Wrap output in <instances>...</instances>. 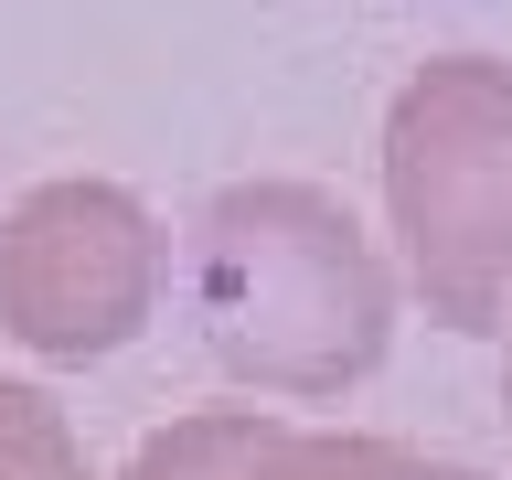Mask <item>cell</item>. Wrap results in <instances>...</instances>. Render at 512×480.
<instances>
[{
    "label": "cell",
    "mask_w": 512,
    "mask_h": 480,
    "mask_svg": "<svg viewBox=\"0 0 512 480\" xmlns=\"http://www.w3.org/2000/svg\"><path fill=\"white\" fill-rule=\"evenodd\" d=\"M406 310L395 256L320 182H224L192 214V331L256 406H331L384 363Z\"/></svg>",
    "instance_id": "obj_1"
},
{
    "label": "cell",
    "mask_w": 512,
    "mask_h": 480,
    "mask_svg": "<svg viewBox=\"0 0 512 480\" xmlns=\"http://www.w3.org/2000/svg\"><path fill=\"white\" fill-rule=\"evenodd\" d=\"M246 480H448V459H427L406 438H363V427H288V416H267Z\"/></svg>",
    "instance_id": "obj_4"
},
{
    "label": "cell",
    "mask_w": 512,
    "mask_h": 480,
    "mask_svg": "<svg viewBox=\"0 0 512 480\" xmlns=\"http://www.w3.org/2000/svg\"><path fill=\"white\" fill-rule=\"evenodd\" d=\"M171 235L128 182H32L0 214V342L32 363H107L160 320Z\"/></svg>",
    "instance_id": "obj_3"
},
{
    "label": "cell",
    "mask_w": 512,
    "mask_h": 480,
    "mask_svg": "<svg viewBox=\"0 0 512 480\" xmlns=\"http://www.w3.org/2000/svg\"><path fill=\"white\" fill-rule=\"evenodd\" d=\"M384 235L438 331L512 320V64L438 54L384 107Z\"/></svg>",
    "instance_id": "obj_2"
},
{
    "label": "cell",
    "mask_w": 512,
    "mask_h": 480,
    "mask_svg": "<svg viewBox=\"0 0 512 480\" xmlns=\"http://www.w3.org/2000/svg\"><path fill=\"white\" fill-rule=\"evenodd\" d=\"M448 480H491V470H459V459H448Z\"/></svg>",
    "instance_id": "obj_7"
},
{
    "label": "cell",
    "mask_w": 512,
    "mask_h": 480,
    "mask_svg": "<svg viewBox=\"0 0 512 480\" xmlns=\"http://www.w3.org/2000/svg\"><path fill=\"white\" fill-rule=\"evenodd\" d=\"M256 438H267V406H192L128 448L118 480H246Z\"/></svg>",
    "instance_id": "obj_5"
},
{
    "label": "cell",
    "mask_w": 512,
    "mask_h": 480,
    "mask_svg": "<svg viewBox=\"0 0 512 480\" xmlns=\"http://www.w3.org/2000/svg\"><path fill=\"white\" fill-rule=\"evenodd\" d=\"M502 331H512V320H502ZM502 395H512V363H502Z\"/></svg>",
    "instance_id": "obj_8"
},
{
    "label": "cell",
    "mask_w": 512,
    "mask_h": 480,
    "mask_svg": "<svg viewBox=\"0 0 512 480\" xmlns=\"http://www.w3.org/2000/svg\"><path fill=\"white\" fill-rule=\"evenodd\" d=\"M0 480H96L75 416L22 374H0Z\"/></svg>",
    "instance_id": "obj_6"
}]
</instances>
